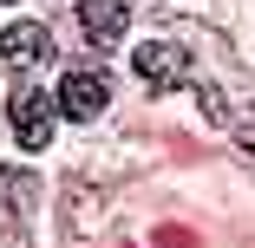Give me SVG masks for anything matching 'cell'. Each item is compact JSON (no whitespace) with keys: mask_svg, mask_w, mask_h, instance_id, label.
Returning <instances> with one entry per match:
<instances>
[{"mask_svg":"<svg viewBox=\"0 0 255 248\" xmlns=\"http://www.w3.org/2000/svg\"><path fill=\"white\" fill-rule=\"evenodd\" d=\"M0 248H26V242H20V235H13V242H0Z\"/></svg>","mask_w":255,"mask_h":248,"instance_id":"8","label":"cell"},{"mask_svg":"<svg viewBox=\"0 0 255 248\" xmlns=\"http://www.w3.org/2000/svg\"><path fill=\"white\" fill-rule=\"evenodd\" d=\"M105 105H112V85L98 79V72H66V79H59V111H66V118L92 124Z\"/></svg>","mask_w":255,"mask_h":248,"instance_id":"5","label":"cell"},{"mask_svg":"<svg viewBox=\"0 0 255 248\" xmlns=\"http://www.w3.org/2000/svg\"><path fill=\"white\" fill-rule=\"evenodd\" d=\"M0 59H7L13 72H33V66H46V59H53V33H46L39 20H20V26H7V33H0Z\"/></svg>","mask_w":255,"mask_h":248,"instance_id":"4","label":"cell"},{"mask_svg":"<svg viewBox=\"0 0 255 248\" xmlns=\"http://www.w3.org/2000/svg\"><path fill=\"white\" fill-rule=\"evenodd\" d=\"M72 13H79V26H85L92 46H118L125 26H131V7H125V0H72Z\"/></svg>","mask_w":255,"mask_h":248,"instance_id":"6","label":"cell"},{"mask_svg":"<svg viewBox=\"0 0 255 248\" xmlns=\"http://www.w3.org/2000/svg\"><path fill=\"white\" fill-rule=\"evenodd\" d=\"M131 66H137V79L150 85V91H170V85H190L196 72H190V53L177 39H144L137 53H131Z\"/></svg>","mask_w":255,"mask_h":248,"instance_id":"2","label":"cell"},{"mask_svg":"<svg viewBox=\"0 0 255 248\" xmlns=\"http://www.w3.org/2000/svg\"><path fill=\"white\" fill-rule=\"evenodd\" d=\"M7 124L20 137V151H46V144H53V98L33 91V85H20L7 98Z\"/></svg>","mask_w":255,"mask_h":248,"instance_id":"3","label":"cell"},{"mask_svg":"<svg viewBox=\"0 0 255 248\" xmlns=\"http://www.w3.org/2000/svg\"><path fill=\"white\" fill-rule=\"evenodd\" d=\"M0 203L33 209V203H39V176H33V170H7V164H0Z\"/></svg>","mask_w":255,"mask_h":248,"instance_id":"7","label":"cell"},{"mask_svg":"<svg viewBox=\"0 0 255 248\" xmlns=\"http://www.w3.org/2000/svg\"><path fill=\"white\" fill-rule=\"evenodd\" d=\"M196 98H203V118L223 124V131L242 144V151L255 157V85H249V79H236V85L203 79V85H196Z\"/></svg>","mask_w":255,"mask_h":248,"instance_id":"1","label":"cell"}]
</instances>
